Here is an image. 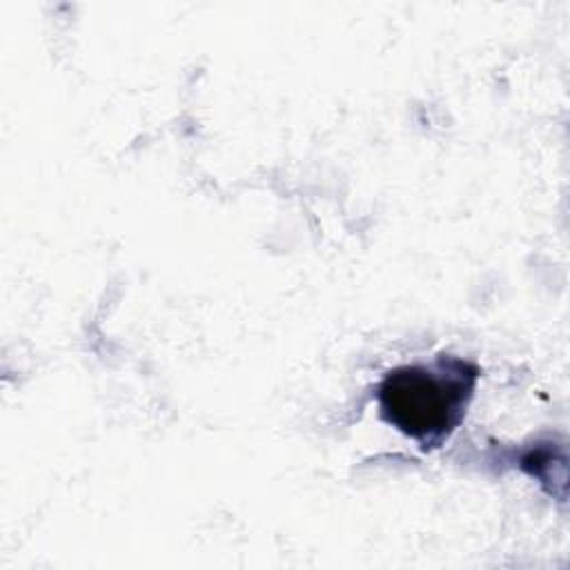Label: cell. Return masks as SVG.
I'll return each instance as SVG.
<instances>
[{"label":"cell","mask_w":570,"mask_h":570,"mask_svg":"<svg viewBox=\"0 0 570 570\" xmlns=\"http://www.w3.org/2000/svg\"><path fill=\"white\" fill-rule=\"evenodd\" d=\"M470 381L463 372L399 367L381 383V407L390 423L416 439L443 434L459 416Z\"/></svg>","instance_id":"1"}]
</instances>
